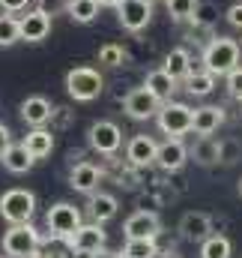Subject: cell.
Masks as SVG:
<instances>
[{"label":"cell","mask_w":242,"mask_h":258,"mask_svg":"<svg viewBox=\"0 0 242 258\" xmlns=\"http://www.w3.org/2000/svg\"><path fill=\"white\" fill-rule=\"evenodd\" d=\"M156 153H159V144L150 135H135L126 147V162L135 168H147L156 162Z\"/></svg>","instance_id":"obj_16"},{"label":"cell","mask_w":242,"mask_h":258,"mask_svg":"<svg viewBox=\"0 0 242 258\" xmlns=\"http://www.w3.org/2000/svg\"><path fill=\"white\" fill-rule=\"evenodd\" d=\"M200 0H165V6H168V15L174 18V21H191V15H194V6H197Z\"/></svg>","instance_id":"obj_33"},{"label":"cell","mask_w":242,"mask_h":258,"mask_svg":"<svg viewBox=\"0 0 242 258\" xmlns=\"http://www.w3.org/2000/svg\"><path fill=\"white\" fill-rule=\"evenodd\" d=\"M51 120H57V126H69V120H72V111L69 108H54V114H51Z\"/></svg>","instance_id":"obj_39"},{"label":"cell","mask_w":242,"mask_h":258,"mask_svg":"<svg viewBox=\"0 0 242 258\" xmlns=\"http://www.w3.org/2000/svg\"><path fill=\"white\" fill-rule=\"evenodd\" d=\"M215 21H218V6H215L212 0H200V3L194 6V15H191V21H188V24L215 27Z\"/></svg>","instance_id":"obj_30"},{"label":"cell","mask_w":242,"mask_h":258,"mask_svg":"<svg viewBox=\"0 0 242 258\" xmlns=\"http://www.w3.org/2000/svg\"><path fill=\"white\" fill-rule=\"evenodd\" d=\"M90 258H123V252H108V249H99L96 255H90Z\"/></svg>","instance_id":"obj_42"},{"label":"cell","mask_w":242,"mask_h":258,"mask_svg":"<svg viewBox=\"0 0 242 258\" xmlns=\"http://www.w3.org/2000/svg\"><path fill=\"white\" fill-rule=\"evenodd\" d=\"M99 63H105V66H123V60H126V48H123L120 42H105L102 48H99Z\"/></svg>","instance_id":"obj_32"},{"label":"cell","mask_w":242,"mask_h":258,"mask_svg":"<svg viewBox=\"0 0 242 258\" xmlns=\"http://www.w3.org/2000/svg\"><path fill=\"white\" fill-rule=\"evenodd\" d=\"M87 141H90V147H93L96 153L114 156L123 144V129L117 126L114 120H96V123L90 126V132H87Z\"/></svg>","instance_id":"obj_9"},{"label":"cell","mask_w":242,"mask_h":258,"mask_svg":"<svg viewBox=\"0 0 242 258\" xmlns=\"http://www.w3.org/2000/svg\"><path fill=\"white\" fill-rule=\"evenodd\" d=\"M24 147L30 150L33 159H45V156H51V150H54V132L45 129V126H36L33 132H27Z\"/></svg>","instance_id":"obj_20"},{"label":"cell","mask_w":242,"mask_h":258,"mask_svg":"<svg viewBox=\"0 0 242 258\" xmlns=\"http://www.w3.org/2000/svg\"><path fill=\"white\" fill-rule=\"evenodd\" d=\"M212 234V216L200 213V210H188L180 219V237L188 243H203Z\"/></svg>","instance_id":"obj_14"},{"label":"cell","mask_w":242,"mask_h":258,"mask_svg":"<svg viewBox=\"0 0 242 258\" xmlns=\"http://www.w3.org/2000/svg\"><path fill=\"white\" fill-rule=\"evenodd\" d=\"M6 258H12V255H6Z\"/></svg>","instance_id":"obj_45"},{"label":"cell","mask_w":242,"mask_h":258,"mask_svg":"<svg viewBox=\"0 0 242 258\" xmlns=\"http://www.w3.org/2000/svg\"><path fill=\"white\" fill-rule=\"evenodd\" d=\"M162 69H165L171 78H177V81H185V75L194 69L188 48H171V51L165 54V66H162Z\"/></svg>","instance_id":"obj_23"},{"label":"cell","mask_w":242,"mask_h":258,"mask_svg":"<svg viewBox=\"0 0 242 258\" xmlns=\"http://www.w3.org/2000/svg\"><path fill=\"white\" fill-rule=\"evenodd\" d=\"M66 6H69V0H42V9H45V12L51 9V15H54V12H66Z\"/></svg>","instance_id":"obj_40"},{"label":"cell","mask_w":242,"mask_h":258,"mask_svg":"<svg viewBox=\"0 0 242 258\" xmlns=\"http://www.w3.org/2000/svg\"><path fill=\"white\" fill-rule=\"evenodd\" d=\"M239 195H242V180H239Z\"/></svg>","instance_id":"obj_44"},{"label":"cell","mask_w":242,"mask_h":258,"mask_svg":"<svg viewBox=\"0 0 242 258\" xmlns=\"http://www.w3.org/2000/svg\"><path fill=\"white\" fill-rule=\"evenodd\" d=\"M66 15H69L75 24H90V21H96V15H99V0H69Z\"/></svg>","instance_id":"obj_26"},{"label":"cell","mask_w":242,"mask_h":258,"mask_svg":"<svg viewBox=\"0 0 242 258\" xmlns=\"http://www.w3.org/2000/svg\"><path fill=\"white\" fill-rule=\"evenodd\" d=\"M12 144V132H9V126H3L0 123V156H3V150Z\"/></svg>","instance_id":"obj_41"},{"label":"cell","mask_w":242,"mask_h":258,"mask_svg":"<svg viewBox=\"0 0 242 258\" xmlns=\"http://www.w3.org/2000/svg\"><path fill=\"white\" fill-rule=\"evenodd\" d=\"M182 84H185V90H188L191 96H206V93H212V87H215V75H212L209 69H191Z\"/></svg>","instance_id":"obj_25"},{"label":"cell","mask_w":242,"mask_h":258,"mask_svg":"<svg viewBox=\"0 0 242 258\" xmlns=\"http://www.w3.org/2000/svg\"><path fill=\"white\" fill-rule=\"evenodd\" d=\"M18 39H21V24H18V18L9 15V12H3V15H0V48H9V45H15Z\"/></svg>","instance_id":"obj_29"},{"label":"cell","mask_w":242,"mask_h":258,"mask_svg":"<svg viewBox=\"0 0 242 258\" xmlns=\"http://www.w3.org/2000/svg\"><path fill=\"white\" fill-rule=\"evenodd\" d=\"M159 108H162V99H159L150 87H135V90H129L126 99H123V111H126L132 120H150V117L159 114Z\"/></svg>","instance_id":"obj_7"},{"label":"cell","mask_w":242,"mask_h":258,"mask_svg":"<svg viewBox=\"0 0 242 258\" xmlns=\"http://www.w3.org/2000/svg\"><path fill=\"white\" fill-rule=\"evenodd\" d=\"M159 246L156 237H138V240H126L123 246V258H156Z\"/></svg>","instance_id":"obj_28"},{"label":"cell","mask_w":242,"mask_h":258,"mask_svg":"<svg viewBox=\"0 0 242 258\" xmlns=\"http://www.w3.org/2000/svg\"><path fill=\"white\" fill-rule=\"evenodd\" d=\"M18 24H21V39L24 42H42L51 33V12H45L42 6L30 9L27 15L18 18Z\"/></svg>","instance_id":"obj_13"},{"label":"cell","mask_w":242,"mask_h":258,"mask_svg":"<svg viewBox=\"0 0 242 258\" xmlns=\"http://www.w3.org/2000/svg\"><path fill=\"white\" fill-rule=\"evenodd\" d=\"M200 60H203V69H209L215 78H218V75H227L230 69L239 66V42L230 39V36H215V39L203 48Z\"/></svg>","instance_id":"obj_2"},{"label":"cell","mask_w":242,"mask_h":258,"mask_svg":"<svg viewBox=\"0 0 242 258\" xmlns=\"http://www.w3.org/2000/svg\"><path fill=\"white\" fill-rule=\"evenodd\" d=\"M221 123H224V108H221V105H200V108H194L191 132H197V135H212V132H218Z\"/></svg>","instance_id":"obj_18"},{"label":"cell","mask_w":242,"mask_h":258,"mask_svg":"<svg viewBox=\"0 0 242 258\" xmlns=\"http://www.w3.org/2000/svg\"><path fill=\"white\" fill-rule=\"evenodd\" d=\"M224 18H227V24H230V27L242 30V3H233V6L227 9V15H224Z\"/></svg>","instance_id":"obj_37"},{"label":"cell","mask_w":242,"mask_h":258,"mask_svg":"<svg viewBox=\"0 0 242 258\" xmlns=\"http://www.w3.org/2000/svg\"><path fill=\"white\" fill-rule=\"evenodd\" d=\"M185 39H188V42H197L200 48H206V45L215 39V33H212V27H203V24H191V27H188V33H185Z\"/></svg>","instance_id":"obj_34"},{"label":"cell","mask_w":242,"mask_h":258,"mask_svg":"<svg viewBox=\"0 0 242 258\" xmlns=\"http://www.w3.org/2000/svg\"><path fill=\"white\" fill-rule=\"evenodd\" d=\"M105 90V78L96 66H75L66 72V93L75 102H93Z\"/></svg>","instance_id":"obj_1"},{"label":"cell","mask_w":242,"mask_h":258,"mask_svg":"<svg viewBox=\"0 0 242 258\" xmlns=\"http://www.w3.org/2000/svg\"><path fill=\"white\" fill-rule=\"evenodd\" d=\"M36 213V195L30 189H6L0 195V216L9 222V225H21V222H30Z\"/></svg>","instance_id":"obj_3"},{"label":"cell","mask_w":242,"mask_h":258,"mask_svg":"<svg viewBox=\"0 0 242 258\" xmlns=\"http://www.w3.org/2000/svg\"><path fill=\"white\" fill-rule=\"evenodd\" d=\"M102 177H105V171H102L96 162L81 159V162H72V171H69V186H72L75 192L93 195L96 189H99Z\"/></svg>","instance_id":"obj_11"},{"label":"cell","mask_w":242,"mask_h":258,"mask_svg":"<svg viewBox=\"0 0 242 258\" xmlns=\"http://www.w3.org/2000/svg\"><path fill=\"white\" fill-rule=\"evenodd\" d=\"M233 246L224 234H209L203 243H200V258H230Z\"/></svg>","instance_id":"obj_27"},{"label":"cell","mask_w":242,"mask_h":258,"mask_svg":"<svg viewBox=\"0 0 242 258\" xmlns=\"http://www.w3.org/2000/svg\"><path fill=\"white\" fill-rule=\"evenodd\" d=\"M242 159V141L239 138H224L218 141V162L221 165H236Z\"/></svg>","instance_id":"obj_31"},{"label":"cell","mask_w":242,"mask_h":258,"mask_svg":"<svg viewBox=\"0 0 242 258\" xmlns=\"http://www.w3.org/2000/svg\"><path fill=\"white\" fill-rule=\"evenodd\" d=\"M39 243H42V237L30 222L9 225L3 231V252L12 258H30L33 252H39Z\"/></svg>","instance_id":"obj_4"},{"label":"cell","mask_w":242,"mask_h":258,"mask_svg":"<svg viewBox=\"0 0 242 258\" xmlns=\"http://www.w3.org/2000/svg\"><path fill=\"white\" fill-rule=\"evenodd\" d=\"M90 216H93V222H108V219H114L117 216V210H120V201L114 198V195L108 192H93L90 195Z\"/></svg>","instance_id":"obj_21"},{"label":"cell","mask_w":242,"mask_h":258,"mask_svg":"<svg viewBox=\"0 0 242 258\" xmlns=\"http://www.w3.org/2000/svg\"><path fill=\"white\" fill-rule=\"evenodd\" d=\"M138 207H141V210H156V207H159V195L156 192L138 195Z\"/></svg>","instance_id":"obj_38"},{"label":"cell","mask_w":242,"mask_h":258,"mask_svg":"<svg viewBox=\"0 0 242 258\" xmlns=\"http://www.w3.org/2000/svg\"><path fill=\"white\" fill-rule=\"evenodd\" d=\"M177 78H171L165 69H153V72H147V81H144V87H150L162 102H171V96H174V90H177Z\"/></svg>","instance_id":"obj_24"},{"label":"cell","mask_w":242,"mask_h":258,"mask_svg":"<svg viewBox=\"0 0 242 258\" xmlns=\"http://www.w3.org/2000/svg\"><path fill=\"white\" fill-rule=\"evenodd\" d=\"M51 114H54V105H51L45 96H27V99L21 102V120L33 129L51 123Z\"/></svg>","instance_id":"obj_17"},{"label":"cell","mask_w":242,"mask_h":258,"mask_svg":"<svg viewBox=\"0 0 242 258\" xmlns=\"http://www.w3.org/2000/svg\"><path fill=\"white\" fill-rule=\"evenodd\" d=\"M27 3H30V0H0V9L9 12V15H18V12L27 9Z\"/></svg>","instance_id":"obj_36"},{"label":"cell","mask_w":242,"mask_h":258,"mask_svg":"<svg viewBox=\"0 0 242 258\" xmlns=\"http://www.w3.org/2000/svg\"><path fill=\"white\" fill-rule=\"evenodd\" d=\"M156 120H159V129H162L168 138H180L185 132H191L194 108H188L185 102H174V99H171V102H162Z\"/></svg>","instance_id":"obj_6"},{"label":"cell","mask_w":242,"mask_h":258,"mask_svg":"<svg viewBox=\"0 0 242 258\" xmlns=\"http://www.w3.org/2000/svg\"><path fill=\"white\" fill-rule=\"evenodd\" d=\"M188 162V147L182 144L180 138H168V141H162L159 144V153H156V165L162 168V171H180L182 165Z\"/></svg>","instance_id":"obj_15"},{"label":"cell","mask_w":242,"mask_h":258,"mask_svg":"<svg viewBox=\"0 0 242 258\" xmlns=\"http://www.w3.org/2000/svg\"><path fill=\"white\" fill-rule=\"evenodd\" d=\"M117 18H120L123 30L141 33V30L153 21V0H120Z\"/></svg>","instance_id":"obj_10"},{"label":"cell","mask_w":242,"mask_h":258,"mask_svg":"<svg viewBox=\"0 0 242 258\" xmlns=\"http://www.w3.org/2000/svg\"><path fill=\"white\" fill-rule=\"evenodd\" d=\"M188 156H191L197 165H203V168L218 165V141H215L212 135H197V141H194V147L188 150Z\"/></svg>","instance_id":"obj_22"},{"label":"cell","mask_w":242,"mask_h":258,"mask_svg":"<svg viewBox=\"0 0 242 258\" xmlns=\"http://www.w3.org/2000/svg\"><path fill=\"white\" fill-rule=\"evenodd\" d=\"M126 240H138V237H159L162 234V219L156 210H138L126 219L123 225Z\"/></svg>","instance_id":"obj_12"},{"label":"cell","mask_w":242,"mask_h":258,"mask_svg":"<svg viewBox=\"0 0 242 258\" xmlns=\"http://www.w3.org/2000/svg\"><path fill=\"white\" fill-rule=\"evenodd\" d=\"M224 87H227V93H230L233 99H239L242 102V66L230 69V72L224 75Z\"/></svg>","instance_id":"obj_35"},{"label":"cell","mask_w":242,"mask_h":258,"mask_svg":"<svg viewBox=\"0 0 242 258\" xmlns=\"http://www.w3.org/2000/svg\"><path fill=\"white\" fill-rule=\"evenodd\" d=\"M45 222H48L51 237H57V240H69V237L84 225L81 210H78L75 204H69V201H57V204H51L48 213H45Z\"/></svg>","instance_id":"obj_5"},{"label":"cell","mask_w":242,"mask_h":258,"mask_svg":"<svg viewBox=\"0 0 242 258\" xmlns=\"http://www.w3.org/2000/svg\"><path fill=\"white\" fill-rule=\"evenodd\" d=\"M99 6H111V9H117V6H120V0H99Z\"/></svg>","instance_id":"obj_43"},{"label":"cell","mask_w":242,"mask_h":258,"mask_svg":"<svg viewBox=\"0 0 242 258\" xmlns=\"http://www.w3.org/2000/svg\"><path fill=\"white\" fill-rule=\"evenodd\" d=\"M0 162H3V168L6 171H12V174H27L30 168H33V156H30V150L24 147V141L21 144H9L6 150H3V156H0Z\"/></svg>","instance_id":"obj_19"},{"label":"cell","mask_w":242,"mask_h":258,"mask_svg":"<svg viewBox=\"0 0 242 258\" xmlns=\"http://www.w3.org/2000/svg\"><path fill=\"white\" fill-rule=\"evenodd\" d=\"M105 243H108V234H105L102 222H87L66 240V246L78 255H96L99 249H105Z\"/></svg>","instance_id":"obj_8"}]
</instances>
